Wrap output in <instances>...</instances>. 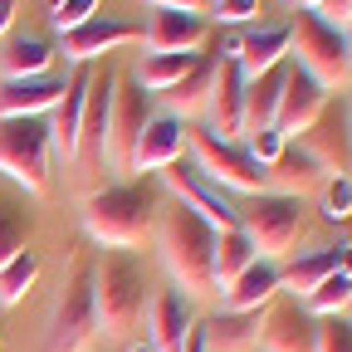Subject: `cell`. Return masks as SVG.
Returning <instances> with one entry per match:
<instances>
[{
    "label": "cell",
    "mask_w": 352,
    "mask_h": 352,
    "mask_svg": "<svg viewBox=\"0 0 352 352\" xmlns=\"http://www.w3.org/2000/svg\"><path fill=\"white\" fill-rule=\"evenodd\" d=\"M152 240H157V254H162V270L171 274V289H182L186 298L215 294V279H210L215 230L201 215H191L176 201H166L157 210V220H152Z\"/></svg>",
    "instance_id": "cell-1"
},
{
    "label": "cell",
    "mask_w": 352,
    "mask_h": 352,
    "mask_svg": "<svg viewBox=\"0 0 352 352\" xmlns=\"http://www.w3.org/2000/svg\"><path fill=\"white\" fill-rule=\"evenodd\" d=\"M162 210V196L152 182H127V186H103L83 201V230L108 250H132L152 235V220Z\"/></svg>",
    "instance_id": "cell-2"
},
{
    "label": "cell",
    "mask_w": 352,
    "mask_h": 352,
    "mask_svg": "<svg viewBox=\"0 0 352 352\" xmlns=\"http://www.w3.org/2000/svg\"><path fill=\"white\" fill-rule=\"evenodd\" d=\"M147 274L132 254H103L94 264V314H98V338L127 342V333L147 314Z\"/></svg>",
    "instance_id": "cell-3"
},
{
    "label": "cell",
    "mask_w": 352,
    "mask_h": 352,
    "mask_svg": "<svg viewBox=\"0 0 352 352\" xmlns=\"http://www.w3.org/2000/svg\"><path fill=\"white\" fill-rule=\"evenodd\" d=\"M289 64L303 69L318 88H342L352 78V54H347V39L338 25H328L314 10H298L289 20Z\"/></svg>",
    "instance_id": "cell-4"
},
{
    "label": "cell",
    "mask_w": 352,
    "mask_h": 352,
    "mask_svg": "<svg viewBox=\"0 0 352 352\" xmlns=\"http://www.w3.org/2000/svg\"><path fill=\"white\" fill-rule=\"evenodd\" d=\"M54 142L44 118H0V171L30 196H50L54 186Z\"/></svg>",
    "instance_id": "cell-5"
},
{
    "label": "cell",
    "mask_w": 352,
    "mask_h": 352,
    "mask_svg": "<svg viewBox=\"0 0 352 352\" xmlns=\"http://www.w3.org/2000/svg\"><path fill=\"white\" fill-rule=\"evenodd\" d=\"M98 342V314H94V270L69 274V284L54 294L50 318H44L39 352H94Z\"/></svg>",
    "instance_id": "cell-6"
},
{
    "label": "cell",
    "mask_w": 352,
    "mask_h": 352,
    "mask_svg": "<svg viewBox=\"0 0 352 352\" xmlns=\"http://www.w3.org/2000/svg\"><path fill=\"white\" fill-rule=\"evenodd\" d=\"M186 152H191V166L206 176V182H215L220 191H240V196L270 191V171L245 152V142H220L210 127H191L186 132Z\"/></svg>",
    "instance_id": "cell-7"
},
{
    "label": "cell",
    "mask_w": 352,
    "mask_h": 352,
    "mask_svg": "<svg viewBox=\"0 0 352 352\" xmlns=\"http://www.w3.org/2000/svg\"><path fill=\"white\" fill-rule=\"evenodd\" d=\"M235 210H240V230H245V240L254 245L259 259H274L279 264L303 240V201H294V196L259 191V196H250Z\"/></svg>",
    "instance_id": "cell-8"
},
{
    "label": "cell",
    "mask_w": 352,
    "mask_h": 352,
    "mask_svg": "<svg viewBox=\"0 0 352 352\" xmlns=\"http://www.w3.org/2000/svg\"><path fill=\"white\" fill-rule=\"evenodd\" d=\"M162 186H166V196H171L176 206H186L191 215H201L210 230H240V210L226 201V191H220L215 182H206L191 162L162 166Z\"/></svg>",
    "instance_id": "cell-9"
},
{
    "label": "cell",
    "mask_w": 352,
    "mask_h": 352,
    "mask_svg": "<svg viewBox=\"0 0 352 352\" xmlns=\"http://www.w3.org/2000/svg\"><path fill=\"white\" fill-rule=\"evenodd\" d=\"M147 118H152L147 94L138 83H118L113 108H108V132H103V166L108 171H122V176L132 171V147H138Z\"/></svg>",
    "instance_id": "cell-10"
},
{
    "label": "cell",
    "mask_w": 352,
    "mask_h": 352,
    "mask_svg": "<svg viewBox=\"0 0 352 352\" xmlns=\"http://www.w3.org/2000/svg\"><path fill=\"white\" fill-rule=\"evenodd\" d=\"M318 347V318L289 294H279L259 314V352H314Z\"/></svg>",
    "instance_id": "cell-11"
},
{
    "label": "cell",
    "mask_w": 352,
    "mask_h": 352,
    "mask_svg": "<svg viewBox=\"0 0 352 352\" xmlns=\"http://www.w3.org/2000/svg\"><path fill=\"white\" fill-rule=\"evenodd\" d=\"M138 39H142V25H127V20H113V15H94L88 25L59 34V50L54 54H64L74 69H88L94 59L122 50V44H138Z\"/></svg>",
    "instance_id": "cell-12"
},
{
    "label": "cell",
    "mask_w": 352,
    "mask_h": 352,
    "mask_svg": "<svg viewBox=\"0 0 352 352\" xmlns=\"http://www.w3.org/2000/svg\"><path fill=\"white\" fill-rule=\"evenodd\" d=\"M206 127L220 142H240L245 138V74L226 54H215V83H210V103H206Z\"/></svg>",
    "instance_id": "cell-13"
},
{
    "label": "cell",
    "mask_w": 352,
    "mask_h": 352,
    "mask_svg": "<svg viewBox=\"0 0 352 352\" xmlns=\"http://www.w3.org/2000/svg\"><path fill=\"white\" fill-rule=\"evenodd\" d=\"M298 147L314 157L328 176H347V162H352V127H347V103H333L314 118V127L298 138Z\"/></svg>",
    "instance_id": "cell-14"
},
{
    "label": "cell",
    "mask_w": 352,
    "mask_h": 352,
    "mask_svg": "<svg viewBox=\"0 0 352 352\" xmlns=\"http://www.w3.org/2000/svg\"><path fill=\"white\" fill-rule=\"evenodd\" d=\"M142 323H147V342H152V352H182L186 338L196 333L191 298H186L182 289H157V294L147 298Z\"/></svg>",
    "instance_id": "cell-15"
},
{
    "label": "cell",
    "mask_w": 352,
    "mask_h": 352,
    "mask_svg": "<svg viewBox=\"0 0 352 352\" xmlns=\"http://www.w3.org/2000/svg\"><path fill=\"white\" fill-rule=\"evenodd\" d=\"M328 108V88H318L303 69H284V88H279V108H274V127L284 138H303L314 118Z\"/></svg>",
    "instance_id": "cell-16"
},
{
    "label": "cell",
    "mask_w": 352,
    "mask_h": 352,
    "mask_svg": "<svg viewBox=\"0 0 352 352\" xmlns=\"http://www.w3.org/2000/svg\"><path fill=\"white\" fill-rule=\"evenodd\" d=\"M210 39V20L206 15H186V10H152L142 44L147 54H196Z\"/></svg>",
    "instance_id": "cell-17"
},
{
    "label": "cell",
    "mask_w": 352,
    "mask_h": 352,
    "mask_svg": "<svg viewBox=\"0 0 352 352\" xmlns=\"http://www.w3.org/2000/svg\"><path fill=\"white\" fill-rule=\"evenodd\" d=\"M118 69L103 64L88 78V98H83V127H78V157H88L94 166H103V132H108V108L118 94Z\"/></svg>",
    "instance_id": "cell-18"
},
{
    "label": "cell",
    "mask_w": 352,
    "mask_h": 352,
    "mask_svg": "<svg viewBox=\"0 0 352 352\" xmlns=\"http://www.w3.org/2000/svg\"><path fill=\"white\" fill-rule=\"evenodd\" d=\"M88 78H94V69H74L64 78V94L59 103L50 108V142L64 162H78V127H83V98H88Z\"/></svg>",
    "instance_id": "cell-19"
},
{
    "label": "cell",
    "mask_w": 352,
    "mask_h": 352,
    "mask_svg": "<svg viewBox=\"0 0 352 352\" xmlns=\"http://www.w3.org/2000/svg\"><path fill=\"white\" fill-rule=\"evenodd\" d=\"M186 122L182 118H171V113H152L147 127H142V138L138 147H132V171H162L171 162H182L186 152Z\"/></svg>",
    "instance_id": "cell-20"
},
{
    "label": "cell",
    "mask_w": 352,
    "mask_h": 352,
    "mask_svg": "<svg viewBox=\"0 0 352 352\" xmlns=\"http://www.w3.org/2000/svg\"><path fill=\"white\" fill-rule=\"evenodd\" d=\"M279 294H284V270L274 259H254L235 284L220 289V308H226V314H259V308H270Z\"/></svg>",
    "instance_id": "cell-21"
},
{
    "label": "cell",
    "mask_w": 352,
    "mask_h": 352,
    "mask_svg": "<svg viewBox=\"0 0 352 352\" xmlns=\"http://www.w3.org/2000/svg\"><path fill=\"white\" fill-rule=\"evenodd\" d=\"M226 59H235L245 78H259V74L289 64V25H264V30L240 34L230 50H226Z\"/></svg>",
    "instance_id": "cell-22"
},
{
    "label": "cell",
    "mask_w": 352,
    "mask_h": 352,
    "mask_svg": "<svg viewBox=\"0 0 352 352\" xmlns=\"http://www.w3.org/2000/svg\"><path fill=\"white\" fill-rule=\"evenodd\" d=\"M64 94V74H39L0 83V118H44Z\"/></svg>",
    "instance_id": "cell-23"
},
{
    "label": "cell",
    "mask_w": 352,
    "mask_h": 352,
    "mask_svg": "<svg viewBox=\"0 0 352 352\" xmlns=\"http://www.w3.org/2000/svg\"><path fill=\"white\" fill-rule=\"evenodd\" d=\"M323 182H328V171H323L314 157H308L303 147H284V157L270 166V191L294 196V201H303V196L323 191Z\"/></svg>",
    "instance_id": "cell-24"
},
{
    "label": "cell",
    "mask_w": 352,
    "mask_h": 352,
    "mask_svg": "<svg viewBox=\"0 0 352 352\" xmlns=\"http://www.w3.org/2000/svg\"><path fill=\"white\" fill-rule=\"evenodd\" d=\"M259 314H226V308H220L215 318H206L201 323L206 352H254L259 347Z\"/></svg>",
    "instance_id": "cell-25"
},
{
    "label": "cell",
    "mask_w": 352,
    "mask_h": 352,
    "mask_svg": "<svg viewBox=\"0 0 352 352\" xmlns=\"http://www.w3.org/2000/svg\"><path fill=\"white\" fill-rule=\"evenodd\" d=\"M0 74H6V83L54 74V44L39 39V34H15V39L6 44V54H0Z\"/></svg>",
    "instance_id": "cell-26"
},
{
    "label": "cell",
    "mask_w": 352,
    "mask_h": 352,
    "mask_svg": "<svg viewBox=\"0 0 352 352\" xmlns=\"http://www.w3.org/2000/svg\"><path fill=\"white\" fill-rule=\"evenodd\" d=\"M210 83H215V54H201V64L176 83V88H166V113L171 118H196V113H206V103H210Z\"/></svg>",
    "instance_id": "cell-27"
},
{
    "label": "cell",
    "mask_w": 352,
    "mask_h": 352,
    "mask_svg": "<svg viewBox=\"0 0 352 352\" xmlns=\"http://www.w3.org/2000/svg\"><path fill=\"white\" fill-rule=\"evenodd\" d=\"M284 69H270V74H259V78H245V138L250 132H264V127H274V108H279V88H284ZM240 138V142H245Z\"/></svg>",
    "instance_id": "cell-28"
},
{
    "label": "cell",
    "mask_w": 352,
    "mask_h": 352,
    "mask_svg": "<svg viewBox=\"0 0 352 352\" xmlns=\"http://www.w3.org/2000/svg\"><path fill=\"white\" fill-rule=\"evenodd\" d=\"M254 245L245 240V230H215V254H210V279H215V294L235 284L250 264H254Z\"/></svg>",
    "instance_id": "cell-29"
},
{
    "label": "cell",
    "mask_w": 352,
    "mask_h": 352,
    "mask_svg": "<svg viewBox=\"0 0 352 352\" xmlns=\"http://www.w3.org/2000/svg\"><path fill=\"white\" fill-rule=\"evenodd\" d=\"M328 274H338V245L298 254L289 270H284V294H289V298H308V294H314Z\"/></svg>",
    "instance_id": "cell-30"
},
{
    "label": "cell",
    "mask_w": 352,
    "mask_h": 352,
    "mask_svg": "<svg viewBox=\"0 0 352 352\" xmlns=\"http://www.w3.org/2000/svg\"><path fill=\"white\" fill-rule=\"evenodd\" d=\"M196 64H201V54H147L142 69H138V88H147V94H166V88H176Z\"/></svg>",
    "instance_id": "cell-31"
},
{
    "label": "cell",
    "mask_w": 352,
    "mask_h": 352,
    "mask_svg": "<svg viewBox=\"0 0 352 352\" xmlns=\"http://www.w3.org/2000/svg\"><path fill=\"white\" fill-rule=\"evenodd\" d=\"M303 308H308V314H314V318H333V314H347V308H352V279L347 274H328L314 294H308V298H298Z\"/></svg>",
    "instance_id": "cell-32"
},
{
    "label": "cell",
    "mask_w": 352,
    "mask_h": 352,
    "mask_svg": "<svg viewBox=\"0 0 352 352\" xmlns=\"http://www.w3.org/2000/svg\"><path fill=\"white\" fill-rule=\"evenodd\" d=\"M39 279V254L34 250H20L6 270H0V303H20Z\"/></svg>",
    "instance_id": "cell-33"
},
{
    "label": "cell",
    "mask_w": 352,
    "mask_h": 352,
    "mask_svg": "<svg viewBox=\"0 0 352 352\" xmlns=\"http://www.w3.org/2000/svg\"><path fill=\"white\" fill-rule=\"evenodd\" d=\"M20 250H30V215L15 201H0V270H6Z\"/></svg>",
    "instance_id": "cell-34"
},
{
    "label": "cell",
    "mask_w": 352,
    "mask_h": 352,
    "mask_svg": "<svg viewBox=\"0 0 352 352\" xmlns=\"http://www.w3.org/2000/svg\"><path fill=\"white\" fill-rule=\"evenodd\" d=\"M318 196H323V220H333V226L352 220V176H328Z\"/></svg>",
    "instance_id": "cell-35"
},
{
    "label": "cell",
    "mask_w": 352,
    "mask_h": 352,
    "mask_svg": "<svg viewBox=\"0 0 352 352\" xmlns=\"http://www.w3.org/2000/svg\"><path fill=\"white\" fill-rule=\"evenodd\" d=\"M284 147H289V138H284L279 127H264V132H250V138H245V152H250L264 171H270V166L284 157Z\"/></svg>",
    "instance_id": "cell-36"
},
{
    "label": "cell",
    "mask_w": 352,
    "mask_h": 352,
    "mask_svg": "<svg viewBox=\"0 0 352 352\" xmlns=\"http://www.w3.org/2000/svg\"><path fill=\"white\" fill-rule=\"evenodd\" d=\"M94 15H98V0H59V6H50V25H54L59 34L88 25Z\"/></svg>",
    "instance_id": "cell-37"
},
{
    "label": "cell",
    "mask_w": 352,
    "mask_h": 352,
    "mask_svg": "<svg viewBox=\"0 0 352 352\" xmlns=\"http://www.w3.org/2000/svg\"><path fill=\"white\" fill-rule=\"evenodd\" d=\"M314 352H352V318L347 314L318 318V347Z\"/></svg>",
    "instance_id": "cell-38"
},
{
    "label": "cell",
    "mask_w": 352,
    "mask_h": 352,
    "mask_svg": "<svg viewBox=\"0 0 352 352\" xmlns=\"http://www.w3.org/2000/svg\"><path fill=\"white\" fill-rule=\"evenodd\" d=\"M259 15V0H215V20L220 25H245Z\"/></svg>",
    "instance_id": "cell-39"
},
{
    "label": "cell",
    "mask_w": 352,
    "mask_h": 352,
    "mask_svg": "<svg viewBox=\"0 0 352 352\" xmlns=\"http://www.w3.org/2000/svg\"><path fill=\"white\" fill-rule=\"evenodd\" d=\"M314 15H323L328 25H338V30H342V25H347V15H352V0H323Z\"/></svg>",
    "instance_id": "cell-40"
},
{
    "label": "cell",
    "mask_w": 352,
    "mask_h": 352,
    "mask_svg": "<svg viewBox=\"0 0 352 352\" xmlns=\"http://www.w3.org/2000/svg\"><path fill=\"white\" fill-rule=\"evenodd\" d=\"M152 10H186V15H201V0H147Z\"/></svg>",
    "instance_id": "cell-41"
},
{
    "label": "cell",
    "mask_w": 352,
    "mask_h": 352,
    "mask_svg": "<svg viewBox=\"0 0 352 352\" xmlns=\"http://www.w3.org/2000/svg\"><path fill=\"white\" fill-rule=\"evenodd\" d=\"M15 10H20V0H0V39L10 34V25H15Z\"/></svg>",
    "instance_id": "cell-42"
},
{
    "label": "cell",
    "mask_w": 352,
    "mask_h": 352,
    "mask_svg": "<svg viewBox=\"0 0 352 352\" xmlns=\"http://www.w3.org/2000/svg\"><path fill=\"white\" fill-rule=\"evenodd\" d=\"M182 352H206V342H201V323H196V333L186 338V347H182Z\"/></svg>",
    "instance_id": "cell-43"
},
{
    "label": "cell",
    "mask_w": 352,
    "mask_h": 352,
    "mask_svg": "<svg viewBox=\"0 0 352 352\" xmlns=\"http://www.w3.org/2000/svg\"><path fill=\"white\" fill-rule=\"evenodd\" d=\"M122 352H152V342H138V338H127V342H122Z\"/></svg>",
    "instance_id": "cell-44"
},
{
    "label": "cell",
    "mask_w": 352,
    "mask_h": 352,
    "mask_svg": "<svg viewBox=\"0 0 352 352\" xmlns=\"http://www.w3.org/2000/svg\"><path fill=\"white\" fill-rule=\"evenodd\" d=\"M294 6H298V10H318V6H323V0H294Z\"/></svg>",
    "instance_id": "cell-45"
},
{
    "label": "cell",
    "mask_w": 352,
    "mask_h": 352,
    "mask_svg": "<svg viewBox=\"0 0 352 352\" xmlns=\"http://www.w3.org/2000/svg\"><path fill=\"white\" fill-rule=\"evenodd\" d=\"M342 39H347V54H352V15H347V25H342Z\"/></svg>",
    "instance_id": "cell-46"
},
{
    "label": "cell",
    "mask_w": 352,
    "mask_h": 352,
    "mask_svg": "<svg viewBox=\"0 0 352 352\" xmlns=\"http://www.w3.org/2000/svg\"><path fill=\"white\" fill-rule=\"evenodd\" d=\"M347 127H352V94H347Z\"/></svg>",
    "instance_id": "cell-47"
},
{
    "label": "cell",
    "mask_w": 352,
    "mask_h": 352,
    "mask_svg": "<svg viewBox=\"0 0 352 352\" xmlns=\"http://www.w3.org/2000/svg\"><path fill=\"white\" fill-rule=\"evenodd\" d=\"M50 6H59V0H50Z\"/></svg>",
    "instance_id": "cell-48"
},
{
    "label": "cell",
    "mask_w": 352,
    "mask_h": 352,
    "mask_svg": "<svg viewBox=\"0 0 352 352\" xmlns=\"http://www.w3.org/2000/svg\"><path fill=\"white\" fill-rule=\"evenodd\" d=\"M347 318H352V308H347Z\"/></svg>",
    "instance_id": "cell-49"
}]
</instances>
